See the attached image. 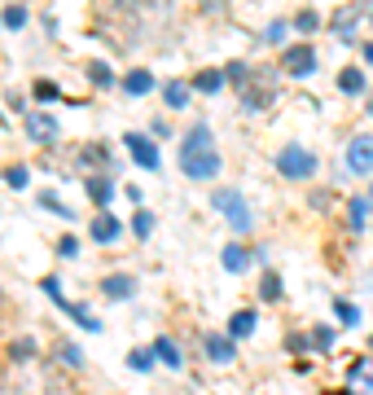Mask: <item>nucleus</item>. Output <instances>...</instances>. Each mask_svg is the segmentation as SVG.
Listing matches in <instances>:
<instances>
[{
  "label": "nucleus",
  "instance_id": "nucleus-13",
  "mask_svg": "<svg viewBox=\"0 0 373 395\" xmlns=\"http://www.w3.org/2000/svg\"><path fill=\"white\" fill-rule=\"evenodd\" d=\"M114 237H119V220H114V215L110 211H101V215H92V242H114Z\"/></svg>",
  "mask_w": 373,
  "mask_h": 395
},
{
  "label": "nucleus",
  "instance_id": "nucleus-24",
  "mask_svg": "<svg viewBox=\"0 0 373 395\" xmlns=\"http://www.w3.org/2000/svg\"><path fill=\"white\" fill-rule=\"evenodd\" d=\"M163 97H167V105H172V110H185V105H189V88H185V83H167Z\"/></svg>",
  "mask_w": 373,
  "mask_h": 395
},
{
  "label": "nucleus",
  "instance_id": "nucleus-28",
  "mask_svg": "<svg viewBox=\"0 0 373 395\" xmlns=\"http://www.w3.org/2000/svg\"><path fill=\"white\" fill-rule=\"evenodd\" d=\"M132 233H137V237H150V233H154V215H150V211H137V215H132Z\"/></svg>",
  "mask_w": 373,
  "mask_h": 395
},
{
  "label": "nucleus",
  "instance_id": "nucleus-23",
  "mask_svg": "<svg viewBox=\"0 0 373 395\" xmlns=\"http://www.w3.org/2000/svg\"><path fill=\"white\" fill-rule=\"evenodd\" d=\"M0 27H9V31L27 27V5H9L5 14H0Z\"/></svg>",
  "mask_w": 373,
  "mask_h": 395
},
{
  "label": "nucleus",
  "instance_id": "nucleus-25",
  "mask_svg": "<svg viewBox=\"0 0 373 395\" xmlns=\"http://www.w3.org/2000/svg\"><path fill=\"white\" fill-rule=\"evenodd\" d=\"M88 79L97 83V88H110V83H114V75H110V66H105V62H92L88 66Z\"/></svg>",
  "mask_w": 373,
  "mask_h": 395
},
{
  "label": "nucleus",
  "instance_id": "nucleus-35",
  "mask_svg": "<svg viewBox=\"0 0 373 395\" xmlns=\"http://www.w3.org/2000/svg\"><path fill=\"white\" fill-rule=\"evenodd\" d=\"M44 294L53 298V307H57V303H66V294H62V285H57V277H44Z\"/></svg>",
  "mask_w": 373,
  "mask_h": 395
},
{
  "label": "nucleus",
  "instance_id": "nucleus-41",
  "mask_svg": "<svg viewBox=\"0 0 373 395\" xmlns=\"http://www.w3.org/2000/svg\"><path fill=\"white\" fill-rule=\"evenodd\" d=\"M360 53H365V62L373 66V44H365V49H360Z\"/></svg>",
  "mask_w": 373,
  "mask_h": 395
},
{
  "label": "nucleus",
  "instance_id": "nucleus-11",
  "mask_svg": "<svg viewBox=\"0 0 373 395\" xmlns=\"http://www.w3.org/2000/svg\"><path fill=\"white\" fill-rule=\"evenodd\" d=\"M356 18H360V5H347L334 14V31H339L343 44H356Z\"/></svg>",
  "mask_w": 373,
  "mask_h": 395
},
{
  "label": "nucleus",
  "instance_id": "nucleus-34",
  "mask_svg": "<svg viewBox=\"0 0 373 395\" xmlns=\"http://www.w3.org/2000/svg\"><path fill=\"white\" fill-rule=\"evenodd\" d=\"M365 207H369V198H356L352 202V229H365Z\"/></svg>",
  "mask_w": 373,
  "mask_h": 395
},
{
  "label": "nucleus",
  "instance_id": "nucleus-8",
  "mask_svg": "<svg viewBox=\"0 0 373 395\" xmlns=\"http://www.w3.org/2000/svg\"><path fill=\"white\" fill-rule=\"evenodd\" d=\"M123 145H128V154H132L141 167H145V172H154V167H159V145H154L150 136H141V132H128Z\"/></svg>",
  "mask_w": 373,
  "mask_h": 395
},
{
  "label": "nucleus",
  "instance_id": "nucleus-45",
  "mask_svg": "<svg viewBox=\"0 0 373 395\" xmlns=\"http://www.w3.org/2000/svg\"><path fill=\"white\" fill-rule=\"evenodd\" d=\"M128 5H132V0H128Z\"/></svg>",
  "mask_w": 373,
  "mask_h": 395
},
{
  "label": "nucleus",
  "instance_id": "nucleus-4",
  "mask_svg": "<svg viewBox=\"0 0 373 395\" xmlns=\"http://www.w3.org/2000/svg\"><path fill=\"white\" fill-rule=\"evenodd\" d=\"M272 101H276V79L268 70H250V79L242 83V105L246 110H263Z\"/></svg>",
  "mask_w": 373,
  "mask_h": 395
},
{
  "label": "nucleus",
  "instance_id": "nucleus-22",
  "mask_svg": "<svg viewBox=\"0 0 373 395\" xmlns=\"http://www.w3.org/2000/svg\"><path fill=\"white\" fill-rule=\"evenodd\" d=\"M101 290L110 294V298H132V277H105Z\"/></svg>",
  "mask_w": 373,
  "mask_h": 395
},
{
  "label": "nucleus",
  "instance_id": "nucleus-17",
  "mask_svg": "<svg viewBox=\"0 0 373 395\" xmlns=\"http://www.w3.org/2000/svg\"><path fill=\"white\" fill-rule=\"evenodd\" d=\"M194 88H198V92H207V97H211V92H220V88H224V70H198Z\"/></svg>",
  "mask_w": 373,
  "mask_h": 395
},
{
  "label": "nucleus",
  "instance_id": "nucleus-29",
  "mask_svg": "<svg viewBox=\"0 0 373 395\" xmlns=\"http://www.w3.org/2000/svg\"><path fill=\"white\" fill-rule=\"evenodd\" d=\"M27 181H31L27 167H9V172H5V185H9V189H27Z\"/></svg>",
  "mask_w": 373,
  "mask_h": 395
},
{
  "label": "nucleus",
  "instance_id": "nucleus-3",
  "mask_svg": "<svg viewBox=\"0 0 373 395\" xmlns=\"http://www.w3.org/2000/svg\"><path fill=\"white\" fill-rule=\"evenodd\" d=\"M272 163H276V172H281L285 181H308V176L316 172V154L303 150V145H281Z\"/></svg>",
  "mask_w": 373,
  "mask_h": 395
},
{
  "label": "nucleus",
  "instance_id": "nucleus-12",
  "mask_svg": "<svg viewBox=\"0 0 373 395\" xmlns=\"http://www.w3.org/2000/svg\"><path fill=\"white\" fill-rule=\"evenodd\" d=\"M123 88H128V97H145V92L154 88V75L145 66H137V70H128V75H123Z\"/></svg>",
  "mask_w": 373,
  "mask_h": 395
},
{
  "label": "nucleus",
  "instance_id": "nucleus-2",
  "mask_svg": "<svg viewBox=\"0 0 373 395\" xmlns=\"http://www.w3.org/2000/svg\"><path fill=\"white\" fill-rule=\"evenodd\" d=\"M22 395H79V382L62 369V361L57 365H40L31 378V387H22Z\"/></svg>",
  "mask_w": 373,
  "mask_h": 395
},
{
  "label": "nucleus",
  "instance_id": "nucleus-1",
  "mask_svg": "<svg viewBox=\"0 0 373 395\" xmlns=\"http://www.w3.org/2000/svg\"><path fill=\"white\" fill-rule=\"evenodd\" d=\"M220 154H215V141H211V128L198 123L185 132V141H180V172L189 176V181H215L220 176Z\"/></svg>",
  "mask_w": 373,
  "mask_h": 395
},
{
  "label": "nucleus",
  "instance_id": "nucleus-42",
  "mask_svg": "<svg viewBox=\"0 0 373 395\" xmlns=\"http://www.w3.org/2000/svg\"><path fill=\"white\" fill-rule=\"evenodd\" d=\"M365 198H369V202H373V189H369V194H365Z\"/></svg>",
  "mask_w": 373,
  "mask_h": 395
},
{
  "label": "nucleus",
  "instance_id": "nucleus-15",
  "mask_svg": "<svg viewBox=\"0 0 373 395\" xmlns=\"http://www.w3.org/2000/svg\"><path fill=\"white\" fill-rule=\"evenodd\" d=\"M57 312H66V316H75V321H79V325H83V330H88V334H97V330H101V321H97V316H88V312H83V307H79V303H70V298H66V303H57Z\"/></svg>",
  "mask_w": 373,
  "mask_h": 395
},
{
  "label": "nucleus",
  "instance_id": "nucleus-7",
  "mask_svg": "<svg viewBox=\"0 0 373 395\" xmlns=\"http://www.w3.org/2000/svg\"><path fill=\"white\" fill-rule=\"evenodd\" d=\"M347 167H352L356 176L373 172V136H352V145H347Z\"/></svg>",
  "mask_w": 373,
  "mask_h": 395
},
{
  "label": "nucleus",
  "instance_id": "nucleus-31",
  "mask_svg": "<svg viewBox=\"0 0 373 395\" xmlns=\"http://www.w3.org/2000/svg\"><path fill=\"white\" fill-rule=\"evenodd\" d=\"M128 365L137 369V374H150V369H154V352H132V356H128Z\"/></svg>",
  "mask_w": 373,
  "mask_h": 395
},
{
  "label": "nucleus",
  "instance_id": "nucleus-30",
  "mask_svg": "<svg viewBox=\"0 0 373 395\" xmlns=\"http://www.w3.org/2000/svg\"><path fill=\"white\" fill-rule=\"evenodd\" d=\"M334 316H339V321H343V325H347V330H352V325H356V321H360V312H356V307H352V303H343V298H339V303H334Z\"/></svg>",
  "mask_w": 373,
  "mask_h": 395
},
{
  "label": "nucleus",
  "instance_id": "nucleus-26",
  "mask_svg": "<svg viewBox=\"0 0 373 395\" xmlns=\"http://www.w3.org/2000/svg\"><path fill=\"white\" fill-rule=\"evenodd\" d=\"M31 92H35L40 101H57V97H62V88H57V83H49V79H35Z\"/></svg>",
  "mask_w": 373,
  "mask_h": 395
},
{
  "label": "nucleus",
  "instance_id": "nucleus-9",
  "mask_svg": "<svg viewBox=\"0 0 373 395\" xmlns=\"http://www.w3.org/2000/svg\"><path fill=\"white\" fill-rule=\"evenodd\" d=\"M202 352H207L215 365H228L237 356V347H233V338H224V334H202Z\"/></svg>",
  "mask_w": 373,
  "mask_h": 395
},
{
  "label": "nucleus",
  "instance_id": "nucleus-37",
  "mask_svg": "<svg viewBox=\"0 0 373 395\" xmlns=\"http://www.w3.org/2000/svg\"><path fill=\"white\" fill-rule=\"evenodd\" d=\"M40 202H44V207H49V211H57V215H62V220H70V211L62 207V202H57V194H44Z\"/></svg>",
  "mask_w": 373,
  "mask_h": 395
},
{
  "label": "nucleus",
  "instance_id": "nucleus-18",
  "mask_svg": "<svg viewBox=\"0 0 373 395\" xmlns=\"http://www.w3.org/2000/svg\"><path fill=\"white\" fill-rule=\"evenodd\" d=\"M220 259H224V268H228V272H246V263H250V255H246V250L237 246V242H233V246H224V255H220Z\"/></svg>",
  "mask_w": 373,
  "mask_h": 395
},
{
  "label": "nucleus",
  "instance_id": "nucleus-40",
  "mask_svg": "<svg viewBox=\"0 0 373 395\" xmlns=\"http://www.w3.org/2000/svg\"><path fill=\"white\" fill-rule=\"evenodd\" d=\"M9 312H14V307H9V294H5V290H0V321H5Z\"/></svg>",
  "mask_w": 373,
  "mask_h": 395
},
{
  "label": "nucleus",
  "instance_id": "nucleus-6",
  "mask_svg": "<svg viewBox=\"0 0 373 395\" xmlns=\"http://www.w3.org/2000/svg\"><path fill=\"white\" fill-rule=\"evenodd\" d=\"M281 70L285 75H312L316 70V53H312V44H294V49L281 53Z\"/></svg>",
  "mask_w": 373,
  "mask_h": 395
},
{
  "label": "nucleus",
  "instance_id": "nucleus-19",
  "mask_svg": "<svg viewBox=\"0 0 373 395\" xmlns=\"http://www.w3.org/2000/svg\"><path fill=\"white\" fill-rule=\"evenodd\" d=\"M88 198L105 211V202H110V176H92V181H88Z\"/></svg>",
  "mask_w": 373,
  "mask_h": 395
},
{
  "label": "nucleus",
  "instance_id": "nucleus-33",
  "mask_svg": "<svg viewBox=\"0 0 373 395\" xmlns=\"http://www.w3.org/2000/svg\"><path fill=\"white\" fill-rule=\"evenodd\" d=\"M9 356H14V361H31V356H35V343H31V338H27V343L18 338L14 347H9Z\"/></svg>",
  "mask_w": 373,
  "mask_h": 395
},
{
  "label": "nucleus",
  "instance_id": "nucleus-16",
  "mask_svg": "<svg viewBox=\"0 0 373 395\" xmlns=\"http://www.w3.org/2000/svg\"><path fill=\"white\" fill-rule=\"evenodd\" d=\"M339 88L343 92H365V70H360V66H343L339 70Z\"/></svg>",
  "mask_w": 373,
  "mask_h": 395
},
{
  "label": "nucleus",
  "instance_id": "nucleus-32",
  "mask_svg": "<svg viewBox=\"0 0 373 395\" xmlns=\"http://www.w3.org/2000/svg\"><path fill=\"white\" fill-rule=\"evenodd\" d=\"M224 79H228V83H237V92H242V83L250 79V70H246V66H237V62H233V66H224Z\"/></svg>",
  "mask_w": 373,
  "mask_h": 395
},
{
  "label": "nucleus",
  "instance_id": "nucleus-27",
  "mask_svg": "<svg viewBox=\"0 0 373 395\" xmlns=\"http://www.w3.org/2000/svg\"><path fill=\"white\" fill-rule=\"evenodd\" d=\"M290 27H294V31H303V35H312V31L321 27V18L312 14V9H303V14H294V22H290Z\"/></svg>",
  "mask_w": 373,
  "mask_h": 395
},
{
  "label": "nucleus",
  "instance_id": "nucleus-43",
  "mask_svg": "<svg viewBox=\"0 0 373 395\" xmlns=\"http://www.w3.org/2000/svg\"><path fill=\"white\" fill-rule=\"evenodd\" d=\"M369 22H373V5H369Z\"/></svg>",
  "mask_w": 373,
  "mask_h": 395
},
{
  "label": "nucleus",
  "instance_id": "nucleus-39",
  "mask_svg": "<svg viewBox=\"0 0 373 395\" xmlns=\"http://www.w3.org/2000/svg\"><path fill=\"white\" fill-rule=\"evenodd\" d=\"M263 35H268L272 44H281L285 40V22H268V31H263Z\"/></svg>",
  "mask_w": 373,
  "mask_h": 395
},
{
  "label": "nucleus",
  "instance_id": "nucleus-36",
  "mask_svg": "<svg viewBox=\"0 0 373 395\" xmlns=\"http://www.w3.org/2000/svg\"><path fill=\"white\" fill-rule=\"evenodd\" d=\"M312 347H321V352H325V347H334V330H316V334H312Z\"/></svg>",
  "mask_w": 373,
  "mask_h": 395
},
{
  "label": "nucleus",
  "instance_id": "nucleus-20",
  "mask_svg": "<svg viewBox=\"0 0 373 395\" xmlns=\"http://www.w3.org/2000/svg\"><path fill=\"white\" fill-rule=\"evenodd\" d=\"M154 356H159V361H167L172 369H180V347H176L172 338H167V334H163L159 343H154Z\"/></svg>",
  "mask_w": 373,
  "mask_h": 395
},
{
  "label": "nucleus",
  "instance_id": "nucleus-14",
  "mask_svg": "<svg viewBox=\"0 0 373 395\" xmlns=\"http://www.w3.org/2000/svg\"><path fill=\"white\" fill-rule=\"evenodd\" d=\"M255 325H259V316L250 312V307H246V312H233V316H228V338H250Z\"/></svg>",
  "mask_w": 373,
  "mask_h": 395
},
{
  "label": "nucleus",
  "instance_id": "nucleus-5",
  "mask_svg": "<svg viewBox=\"0 0 373 395\" xmlns=\"http://www.w3.org/2000/svg\"><path fill=\"white\" fill-rule=\"evenodd\" d=\"M211 202L228 215V224H233V233H237V237L250 233V211H246V198L237 194V189H220V194H215Z\"/></svg>",
  "mask_w": 373,
  "mask_h": 395
},
{
  "label": "nucleus",
  "instance_id": "nucleus-38",
  "mask_svg": "<svg viewBox=\"0 0 373 395\" xmlns=\"http://www.w3.org/2000/svg\"><path fill=\"white\" fill-rule=\"evenodd\" d=\"M57 361H66V365H79V347H57Z\"/></svg>",
  "mask_w": 373,
  "mask_h": 395
},
{
  "label": "nucleus",
  "instance_id": "nucleus-10",
  "mask_svg": "<svg viewBox=\"0 0 373 395\" xmlns=\"http://www.w3.org/2000/svg\"><path fill=\"white\" fill-rule=\"evenodd\" d=\"M27 136H31V141H40V145H44V141H53V136H57V119H53V114L31 110V114H27Z\"/></svg>",
  "mask_w": 373,
  "mask_h": 395
},
{
  "label": "nucleus",
  "instance_id": "nucleus-44",
  "mask_svg": "<svg viewBox=\"0 0 373 395\" xmlns=\"http://www.w3.org/2000/svg\"><path fill=\"white\" fill-rule=\"evenodd\" d=\"M0 123H5V119H0Z\"/></svg>",
  "mask_w": 373,
  "mask_h": 395
},
{
  "label": "nucleus",
  "instance_id": "nucleus-21",
  "mask_svg": "<svg viewBox=\"0 0 373 395\" xmlns=\"http://www.w3.org/2000/svg\"><path fill=\"white\" fill-rule=\"evenodd\" d=\"M259 298H263V303H276V298H281V277H276V272H263V281H259Z\"/></svg>",
  "mask_w": 373,
  "mask_h": 395
}]
</instances>
